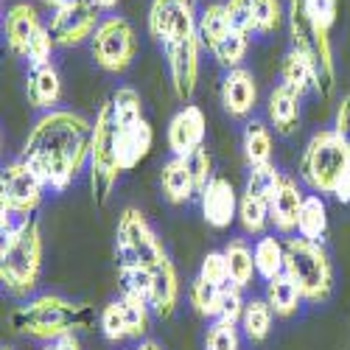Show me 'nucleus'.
I'll use <instances>...</instances> for the list:
<instances>
[{"label": "nucleus", "instance_id": "1", "mask_svg": "<svg viewBox=\"0 0 350 350\" xmlns=\"http://www.w3.org/2000/svg\"><path fill=\"white\" fill-rule=\"evenodd\" d=\"M96 124L70 109H51L31 126L20 160L28 163L51 191H65L90 165Z\"/></svg>", "mask_w": 350, "mask_h": 350}, {"label": "nucleus", "instance_id": "2", "mask_svg": "<svg viewBox=\"0 0 350 350\" xmlns=\"http://www.w3.org/2000/svg\"><path fill=\"white\" fill-rule=\"evenodd\" d=\"M96 323V308L87 303H73L56 295H42L28 300L25 306L14 308L9 325L31 339L53 342L59 336H70L76 331H87Z\"/></svg>", "mask_w": 350, "mask_h": 350}, {"label": "nucleus", "instance_id": "3", "mask_svg": "<svg viewBox=\"0 0 350 350\" xmlns=\"http://www.w3.org/2000/svg\"><path fill=\"white\" fill-rule=\"evenodd\" d=\"M42 269V232L40 221L23 219L12 232L3 236L0 247V280L14 297H25L37 288Z\"/></svg>", "mask_w": 350, "mask_h": 350}, {"label": "nucleus", "instance_id": "4", "mask_svg": "<svg viewBox=\"0 0 350 350\" xmlns=\"http://www.w3.org/2000/svg\"><path fill=\"white\" fill-rule=\"evenodd\" d=\"M347 171H350V146L334 129L317 132L308 140V146L303 149V157L297 163L300 180L319 196L323 193L334 196Z\"/></svg>", "mask_w": 350, "mask_h": 350}, {"label": "nucleus", "instance_id": "5", "mask_svg": "<svg viewBox=\"0 0 350 350\" xmlns=\"http://www.w3.org/2000/svg\"><path fill=\"white\" fill-rule=\"evenodd\" d=\"M283 272L297 283L303 300L319 306L331 297L334 291V267L323 244L306 239L286 241V264Z\"/></svg>", "mask_w": 350, "mask_h": 350}, {"label": "nucleus", "instance_id": "6", "mask_svg": "<svg viewBox=\"0 0 350 350\" xmlns=\"http://www.w3.org/2000/svg\"><path fill=\"white\" fill-rule=\"evenodd\" d=\"M288 37H291V51L311 62L317 73V93L323 98H331L336 87V70H334V48H331V34L317 31L314 23L308 20L303 0H288Z\"/></svg>", "mask_w": 350, "mask_h": 350}, {"label": "nucleus", "instance_id": "7", "mask_svg": "<svg viewBox=\"0 0 350 350\" xmlns=\"http://www.w3.org/2000/svg\"><path fill=\"white\" fill-rule=\"evenodd\" d=\"M118 174V121L112 115V104L107 101L96 115V137L90 152V188L96 205H107Z\"/></svg>", "mask_w": 350, "mask_h": 350}, {"label": "nucleus", "instance_id": "8", "mask_svg": "<svg viewBox=\"0 0 350 350\" xmlns=\"http://www.w3.org/2000/svg\"><path fill=\"white\" fill-rule=\"evenodd\" d=\"M115 250H118V260L124 267H135L146 272L157 269L163 260H168L160 239L154 236V230L137 208H126L121 213L118 230H115Z\"/></svg>", "mask_w": 350, "mask_h": 350}, {"label": "nucleus", "instance_id": "9", "mask_svg": "<svg viewBox=\"0 0 350 350\" xmlns=\"http://www.w3.org/2000/svg\"><path fill=\"white\" fill-rule=\"evenodd\" d=\"M199 34H196V20L185 23L177 34H174L163 51L168 59V73H171V87L177 93L180 101H191L196 90V79H199Z\"/></svg>", "mask_w": 350, "mask_h": 350}, {"label": "nucleus", "instance_id": "10", "mask_svg": "<svg viewBox=\"0 0 350 350\" xmlns=\"http://www.w3.org/2000/svg\"><path fill=\"white\" fill-rule=\"evenodd\" d=\"M90 51H93V59L101 70L124 73L137 53L135 28L124 17H107L96 28V34L90 40Z\"/></svg>", "mask_w": 350, "mask_h": 350}, {"label": "nucleus", "instance_id": "11", "mask_svg": "<svg viewBox=\"0 0 350 350\" xmlns=\"http://www.w3.org/2000/svg\"><path fill=\"white\" fill-rule=\"evenodd\" d=\"M42 196L45 183L28 163L14 160L0 174V211H9L20 219H31L42 205Z\"/></svg>", "mask_w": 350, "mask_h": 350}, {"label": "nucleus", "instance_id": "12", "mask_svg": "<svg viewBox=\"0 0 350 350\" xmlns=\"http://www.w3.org/2000/svg\"><path fill=\"white\" fill-rule=\"evenodd\" d=\"M98 25V6L93 0H68L65 6L53 9L48 31L56 45H79L87 37L93 40Z\"/></svg>", "mask_w": 350, "mask_h": 350}, {"label": "nucleus", "instance_id": "13", "mask_svg": "<svg viewBox=\"0 0 350 350\" xmlns=\"http://www.w3.org/2000/svg\"><path fill=\"white\" fill-rule=\"evenodd\" d=\"M208 132V118L196 104H185L168 124V149L174 157H188L205 143Z\"/></svg>", "mask_w": 350, "mask_h": 350}, {"label": "nucleus", "instance_id": "14", "mask_svg": "<svg viewBox=\"0 0 350 350\" xmlns=\"http://www.w3.org/2000/svg\"><path fill=\"white\" fill-rule=\"evenodd\" d=\"M303 202H306V193L300 191L297 180H291L283 174L280 185L275 188L272 199H269V219L275 224L278 232L288 236V232L297 230V219H300V211H303Z\"/></svg>", "mask_w": 350, "mask_h": 350}, {"label": "nucleus", "instance_id": "15", "mask_svg": "<svg viewBox=\"0 0 350 350\" xmlns=\"http://www.w3.org/2000/svg\"><path fill=\"white\" fill-rule=\"evenodd\" d=\"M191 20H196L193 0H154L149 9V31L160 45H165Z\"/></svg>", "mask_w": 350, "mask_h": 350}, {"label": "nucleus", "instance_id": "16", "mask_svg": "<svg viewBox=\"0 0 350 350\" xmlns=\"http://www.w3.org/2000/svg\"><path fill=\"white\" fill-rule=\"evenodd\" d=\"M202 213H205V221L216 230H224L232 224V219L239 216V199L230 180L224 177L211 180V185L202 191Z\"/></svg>", "mask_w": 350, "mask_h": 350}, {"label": "nucleus", "instance_id": "17", "mask_svg": "<svg viewBox=\"0 0 350 350\" xmlns=\"http://www.w3.org/2000/svg\"><path fill=\"white\" fill-rule=\"evenodd\" d=\"M258 101V87L250 70L236 68V70H227L224 81H221V107L227 115L232 118H244L255 109Z\"/></svg>", "mask_w": 350, "mask_h": 350}, {"label": "nucleus", "instance_id": "18", "mask_svg": "<svg viewBox=\"0 0 350 350\" xmlns=\"http://www.w3.org/2000/svg\"><path fill=\"white\" fill-rule=\"evenodd\" d=\"M152 143H154V132L146 118L137 124H129V126H118V165H121V171L137 168L149 157Z\"/></svg>", "mask_w": 350, "mask_h": 350}, {"label": "nucleus", "instance_id": "19", "mask_svg": "<svg viewBox=\"0 0 350 350\" xmlns=\"http://www.w3.org/2000/svg\"><path fill=\"white\" fill-rule=\"evenodd\" d=\"M40 28H42V23H40V14L31 3H14L3 20V31H6V42H9L12 53L25 59L28 42H31V37L40 31Z\"/></svg>", "mask_w": 350, "mask_h": 350}, {"label": "nucleus", "instance_id": "20", "mask_svg": "<svg viewBox=\"0 0 350 350\" xmlns=\"http://www.w3.org/2000/svg\"><path fill=\"white\" fill-rule=\"evenodd\" d=\"M25 98L34 109H56L62 98V79L59 70L53 65H42V68H31L25 81Z\"/></svg>", "mask_w": 350, "mask_h": 350}, {"label": "nucleus", "instance_id": "21", "mask_svg": "<svg viewBox=\"0 0 350 350\" xmlns=\"http://www.w3.org/2000/svg\"><path fill=\"white\" fill-rule=\"evenodd\" d=\"M180 303V278L171 260H163L157 269H152V295L149 306L157 317H171Z\"/></svg>", "mask_w": 350, "mask_h": 350}, {"label": "nucleus", "instance_id": "22", "mask_svg": "<svg viewBox=\"0 0 350 350\" xmlns=\"http://www.w3.org/2000/svg\"><path fill=\"white\" fill-rule=\"evenodd\" d=\"M160 188H163V196L168 202H174V205H183V202H188L193 193H199L185 157H171L163 165V171H160Z\"/></svg>", "mask_w": 350, "mask_h": 350}, {"label": "nucleus", "instance_id": "23", "mask_svg": "<svg viewBox=\"0 0 350 350\" xmlns=\"http://www.w3.org/2000/svg\"><path fill=\"white\" fill-rule=\"evenodd\" d=\"M269 118L280 135H291L300 124V93L280 84L269 96Z\"/></svg>", "mask_w": 350, "mask_h": 350}, {"label": "nucleus", "instance_id": "24", "mask_svg": "<svg viewBox=\"0 0 350 350\" xmlns=\"http://www.w3.org/2000/svg\"><path fill=\"white\" fill-rule=\"evenodd\" d=\"M227 258V269H230V283H236L239 288H247L252 278L258 275L255 269V252L244 239H230L227 247L221 250Z\"/></svg>", "mask_w": 350, "mask_h": 350}, {"label": "nucleus", "instance_id": "25", "mask_svg": "<svg viewBox=\"0 0 350 350\" xmlns=\"http://www.w3.org/2000/svg\"><path fill=\"white\" fill-rule=\"evenodd\" d=\"M297 232H300V239H306V241L323 244L325 232H328V208H325V202H323L319 193L306 196L300 219H297Z\"/></svg>", "mask_w": 350, "mask_h": 350}, {"label": "nucleus", "instance_id": "26", "mask_svg": "<svg viewBox=\"0 0 350 350\" xmlns=\"http://www.w3.org/2000/svg\"><path fill=\"white\" fill-rule=\"evenodd\" d=\"M300 300H303V295H300L297 283L291 280L286 272L267 280V303L272 306L275 317H291L300 308Z\"/></svg>", "mask_w": 350, "mask_h": 350}, {"label": "nucleus", "instance_id": "27", "mask_svg": "<svg viewBox=\"0 0 350 350\" xmlns=\"http://www.w3.org/2000/svg\"><path fill=\"white\" fill-rule=\"evenodd\" d=\"M230 31H232V28L227 23L224 3H211V6L202 9V14L196 17V34H199L202 48H211L213 51Z\"/></svg>", "mask_w": 350, "mask_h": 350}, {"label": "nucleus", "instance_id": "28", "mask_svg": "<svg viewBox=\"0 0 350 350\" xmlns=\"http://www.w3.org/2000/svg\"><path fill=\"white\" fill-rule=\"evenodd\" d=\"M244 160L250 168L272 163V132L267 124L250 121L244 129Z\"/></svg>", "mask_w": 350, "mask_h": 350}, {"label": "nucleus", "instance_id": "29", "mask_svg": "<svg viewBox=\"0 0 350 350\" xmlns=\"http://www.w3.org/2000/svg\"><path fill=\"white\" fill-rule=\"evenodd\" d=\"M255 269L264 280H272L278 275H283V264H286V241L275 239V236H264L255 244Z\"/></svg>", "mask_w": 350, "mask_h": 350}, {"label": "nucleus", "instance_id": "30", "mask_svg": "<svg viewBox=\"0 0 350 350\" xmlns=\"http://www.w3.org/2000/svg\"><path fill=\"white\" fill-rule=\"evenodd\" d=\"M280 76H283V84L291 87L295 93H308V90H317V73L311 68V62L306 56H300L297 51H288L286 59L280 65Z\"/></svg>", "mask_w": 350, "mask_h": 350}, {"label": "nucleus", "instance_id": "31", "mask_svg": "<svg viewBox=\"0 0 350 350\" xmlns=\"http://www.w3.org/2000/svg\"><path fill=\"white\" fill-rule=\"evenodd\" d=\"M272 319H275V311L267 300H250L244 308V317H241V328H244L247 339L264 342L272 331Z\"/></svg>", "mask_w": 350, "mask_h": 350}, {"label": "nucleus", "instance_id": "32", "mask_svg": "<svg viewBox=\"0 0 350 350\" xmlns=\"http://www.w3.org/2000/svg\"><path fill=\"white\" fill-rule=\"evenodd\" d=\"M239 221L250 236H264L267 224L272 221L269 219V202L244 191V196L239 199Z\"/></svg>", "mask_w": 350, "mask_h": 350}, {"label": "nucleus", "instance_id": "33", "mask_svg": "<svg viewBox=\"0 0 350 350\" xmlns=\"http://www.w3.org/2000/svg\"><path fill=\"white\" fill-rule=\"evenodd\" d=\"M188 300L193 306L196 314L208 317V319H219V303H221V286H213L208 280L196 278L188 288Z\"/></svg>", "mask_w": 350, "mask_h": 350}, {"label": "nucleus", "instance_id": "34", "mask_svg": "<svg viewBox=\"0 0 350 350\" xmlns=\"http://www.w3.org/2000/svg\"><path fill=\"white\" fill-rule=\"evenodd\" d=\"M109 104H112V115H115V121H118V126L143 121V104L132 87H118V90L109 96Z\"/></svg>", "mask_w": 350, "mask_h": 350}, {"label": "nucleus", "instance_id": "35", "mask_svg": "<svg viewBox=\"0 0 350 350\" xmlns=\"http://www.w3.org/2000/svg\"><path fill=\"white\" fill-rule=\"evenodd\" d=\"M247 48H250L247 34H241V31H230V34L213 48V56H216V62H219L221 68L236 70V68H241V62H244Z\"/></svg>", "mask_w": 350, "mask_h": 350}, {"label": "nucleus", "instance_id": "36", "mask_svg": "<svg viewBox=\"0 0 350 350\" xmlns=\"http://www.w3.org/2000/svg\"><path fill=\"white\" fill-rule=\"evenodd\" d=\"M118 300H121L124 314H126L129 339H143L146 334H149V311H152V306L146 300H140V297H129V295H121Z\"/></svg>", "mask_w": 350, "mask_h": 350}, {"label": "nucleus", "instance_id": "37", "mask_svg": "<svg viewBox=\"0 0 350 350\" xmlns=\"http://www.w3.org/2000/svg\"><path fill=\"white\" fill-rule=\"evenodd\" d=\"M98 325H101V334H104L109 342H124V339H129L126 314H124L121 300H112V303H107V306L101 308Z\"/></svg>", "mask_w": 350, "mask_h": 350}, {"label": "nucleus", "instance_id": "38", "mask_svg": "<svg viewBox=\"0 0 350 350\" xmlns=\"http://www.w3.org/2000/svg\"><path fill=\"white\" fill-rule=\"evenodd\" d=\"M250 3H252V20L258 34H275L283 25L280 0H250Z\"/></svg>", "mask_w": 350, "mask_h": 350}, {"label": "nucleus", "instance_id": "39", "mask_svg": "<svg viewBox=\"0 0 350 350\" xmlns=\"http://www.w3.org/2000/svg\"><path fill=\"white\" fill-rule=\"evenodd\" d=\"M118 283H121V295L140 297V300L149 303V295H152V272L118 264Z\"/></svg>", "mask_w": 350, "mask_h": 350}, {"label": "nucleus", "instance_id": "40", "mask_svg": "<svg viewBox=\"0 0 350 350\" xmlns=\"http://www.w3.org/2000/svg\"><path fill=\"white\" fill-rule=\"evenodd\" d=\"M280 180H283V174L272 165V163H267V165H258V168H250V180H247V193H252V196H260V199H272V193H275V188L280 185Z\"/></svg>", "mask_w": 350, "mask_h": 350}, {"label": "nucleus", "instance_id": "41", "mask_svg": "<svg viewBox=\"0 0 350 350\" xmlns=\"http://www.w3.org/2000/svg\"><path fill=\"white\" fill-rule=\"evenodd\" d=\"M244 297H241V288L236 283H227L221 286V303H219V319L221 323H230V325H239L241 317H244Z\"/></svg>", "mask_w": 350, "mask_h": 350}, {"label": "nucleus", "instance_id": "42", "mask_svg": "<svg viewBox=\"0 0 350 350\" xmlns=\"http://www.w3.org/2000/svg\"><path fill=\"white\" fill-rule=\"evenodd\" d=\"M303 9L317 31L331 34V28L336 23V0H303Z\"/></svg>", "mask_w": 350, "mask_h": 350}, {"label": "nucleus", "instance_id": "43", "mask_svg": "<svg viewBox=\"0 0 350 350\" xmlns=\"http://www.w3.org/2000/svg\"><path fill=\"white\" fill-rule=\"evenodd\" d=\"M185 163L191 168V177L196 183V191L202 193V191L211 185V180H213V157H211V152L205 149V146H199L196 152H191L185 157Z\"/></svg>", "mask_w": 350, "mask_h": 350}, {"label": "nucleus", "instance_id": "44", "mask_svg": "<svg viewBox=\"0 0 350 350\" xmlns=\"http://www.w3.org/2000/svg\"><path fill=\"white\" fill-rule=\"evenodd\" d=\"M224 14L232 31H241V34H252L255 31V20H252V3L250 0H227L224 3Z\"/></svg>", "mask_w": 350, "mask_h": 350}, {"label": "nucleus", "instance_id": "45", "mask_svg": "<svg viewBox=\"0 0 350 350\" xmlns=\"http://www.w3.org/2000/svg\"><path fill=\"white\" fill-rule=\"evenodd\" d=\"M53 37L48 31V25H42L40 31L31 37V42H28V51H25V59L31 68H42V65H51V51H53Z\"/></svg>", "mask_w": 350, "mask_h": 350}, {"label": "nucleus", "instance_id": "46", "mask_svg": "<svg viewBox=\"0 0 350 350\" xmlns=\"http://www.w3.org/2000/svg\"><path fill=\"white\" fill-rule=\"evenodd\" d=\"M205 347L208 350H239V331H236V325L216 319V323L208 328V334H205Z\"/></svg>", "mask_w": 350, "mask_h": 350}, {"label": "nucleus", "instance_id": "47", "mask_svg": "<svg viewBox=\"0 0 350 350\" xmlns=\"http://www.w3.org/2000/svg\"><path fill=\"white\" fill-rule=\"evenodd\" d=\"M199 278L208 280V283H213V286H227V283H230V269H227L224 252H208L205 260H202Z\"/></svg>", "mask_w": 350, "mask_h": 350}, {"label": "nucleus", "instance_id": "48", "mask_svg": "<svg viewBox=\"0 0 350 350\" xmlns=\"http://www.w3.org/2000/svg\"><path fill=\"white\" fill-rule=\"evenodd\" d=\"M334 132L350 146V93L342 96L339 107H336V118H334Z\"/></svg>", "mask_w": 350, "mask_h": 350}, {"label": "nucleus", "instance_id": "49", "mask_svg": "<svg viewBox=\"0 0 350 350\" xmlns=\"http://www.w3.org/2000/svg\"><path fill=\"white\" fill-rule=\"evenodd\" d=\"M42 350H81V345H79V339L70 334V336H59V339L48 342Z\"/></svg>", "mask_w": 350, "mask_h": 350}, {"label": "nucleus", "instance_id": "50", "mask_svg": "<svg viewBox=\"0 0 350 350\" xmlns=\"http://www.w3.org/2000/svg\"><path fill=\"white\" fill-rule=\"evenodd\" d=\"M342 205H350V171L342 177V183H339V188H336V193H334Z\"/></svg>", "mask_w": 350, "mask_h": 350}, {"label": "nucleus", "instance_id": "51", "mask_svg": "<svg viewBox=\"0 0 350 350\" xmlns=\"http://www.w3.org/2000/svg\"><path fill=\"white\" fill-rule=\"evenodd\" d=\"M93 3L98 9H115V6H118V0H93Z\"/></svg>", "mask_w": 350, "mask_h": 350}, {"label": "nucleus", "instance_id": "52", "mask_svg": "<svg viewBox=\"0 0 350 350\" xmlns=\"http://www.w3.org/2000/svg\"><path fill=\"white\" fill-rule=\"evenodd\" d=\"M45 3H48L51 9H59V6H65V3H68V0H45Z\"/></svg>", "mask_w": 350, "mask_h": 350}, {"label": "nucleus", "instance_id": "53", "mask_svg": "<svg viewBox=\"0 0 350 350\" xmlns=\"http://www.w3.org/2000/svg\"><path fill=\"white\" fill-rule=\"evenodd\" d=\"M137 350H160V347H157V345H154V342H143V345H140V347H137Z\"/></svg>", "mask_w": 350, "mask_h": 350}, {"label": "nucleus", "instance_id": "54", "mask_svg": "<svg viewBox=\"0 0 350 350\" xmlns=\"http://www.w3.org/2000/svg\"><path fill=\"white\" fill-rule=\"evenodd\" d=\"M3 350H14V347H3Z\"/></svg>", "mask_w": 350, "mask_h": 350}]
</instances>
